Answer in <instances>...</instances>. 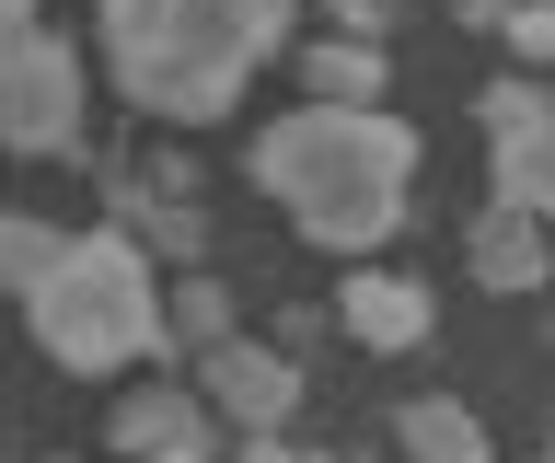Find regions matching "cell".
Here are the masks:
<instances>
[{"mask_svg": "<svg viewBox=\"0 0 555 463\" xmlns=\"http://www.w3.org/2000/svg\"><path fill=\"white\" fill-rule=\"evenodd\" d=\"M486 128H498V197L555 220V93L544 81H498L486 93Z\"/></svg>", "mask_w": 555, "mask_h": 463, "instance_id": "obj_5", "label": "cell"}, {"mask_svg": "<svg viewBox=\"0 0 555 463\" xmlns=\"http://www.w3.org/2000/svg\"><path fill=\"white\" fill-rule=\"evenodd\" d=\"M163 324L185 336V348H220V336H232V290H220V279H185L163 301Z\"/></svg>", "mask_w": 555, "mask_h": 463, "instance_id": "obj_12", "label": "cell"}, {"mask_svg": "<svg viewBox=\"0 0 555 463\" xmlns=\"http://www.w3.org/2000/svg\"><path fill=\"white\" fill-rule=\"evenodd\" d=\"M116 452H128V463H151V452H208L197 394H185V383H139L128 406H116Z\"/></svg>", "mask_w": 555, "mask_h": 463, "instance_id": "obj_9", "label": "cell"}, {"mask_svg": "<svg viewBox=\"0 0 555 463\" xmlns=\"http://www.w3.org/2000/svg\"><path fill=\"white\" fill-rule=\"evenodd\" d=\"M393 440H405V463H498V452H486V428H475V406H451V394L405 406Z\"/></svg>", "mask_w": 555, "mask_h": 463, "instance_id": "obj_11", "label": "cell"}, {"mask_svg": "<svg viewBox=\"0 0 555 463\" xmlns=\"http://www.w3.org/2000/svg\"><path fill=\"white\" fill-rule=\"evenodd\" d=\"M382 81H393L382 36H324V47H301V93H312V105H382Z\"/></svg>", "mask_w": 555, "mask_h": 463, "instance_id": "obj_10", "label": "cell"}, {"mask_svg": "<svg viewBox=\"0 0 555 463\" xmlns=\"http://www.w3.org/2000/svg\"><path fill=\"white\" fill-rule=\"evenodd\" d=\"M24 313H35V348L59 371H128V359H151L173 336L139 232H69V255L24 290Z\"/></svg>", "mask_w": 555, "mask_h": 463, "instance_id": "obj_3", "label": "cell"}, {"mask_svg": "<svg viewBox=\"0 0 555 463\" xmlns=\"http://www.w3.org/2000/svg\"><path fill=\"white\" fill-rule=\"evenodd\" d=\"M128 220H139L163 255H197V209H185V197H163V185H128Z\"/></svg>", "mask_w": 555, "mask_h": 463, "instance_id": "obj_14", "label": "cell"}, {"mask_svg": "<svg viewBox=\"0 0 555 463\" xmlns=\"http://www.w3.org/2000/svg\"><path fill=\"white\" fill-rule=\"evenodd\" d=\"M81 140V59L35 24V0H0V151H69Z\"/></svg>", "mask_w": 555, "mask_h": 463, "instance_id": "obj_4", "label": "cell"}, {"mask_svg": "<svg viewBox=\"0 0 555 463\" xmlns=\"http://www.w3.org/2000/svg\"><path fill=\"white\" fill-rule=\"evenodd\" d=\"M278 36H289V0H104V70L163 128L232 116Z\"/></svg>", "mask_w": 555, "mask_h": 463, "instance_id": "obj_2", "label": "cell"}, {"mask_svg": "<svg viewBox=\"0 0 555 463\" xmlns=\"http://www.w3.org/2000/svg\"><path fill=\"white\" fill-rule=\"evenodd\" d=\"M197 383H208V406L232 428H289L301 417V371L278 348H255V336H220V348H197Z\"/></svg>", "mask_w": 555, "mask_h": 463, "instance_id": "obj_6", "label": "cell"}, {"mask_svg": "<svg viewBox=\"0 0 555 463\" xmlns=\"http://www.w3.org/2000/svg\"><path fill=\"white\" fill-rule=\"evenodd\" d=\"M336 324L359 336V348H416V336H428V279H393V267H359V279L336 290Z\"/></svg>", "mask_w": 555, "mask_h": 463, "instance_id": "obj_7", "label": "cell"}, {"mask_svg": "<svg viewBox=\"0 0 555 463\" xmlns=\"http://www.w3.org/2000/svg\"><path fill=\"white\" fill-rule=\"evenodd\" d=\"M59 255H69V232H47V220H0V290H35Z\"/></svg>", "mask_w": 555, "mask_h": 463, "instance_id": "obj_13", "label": "cell"}, {"mask_svg": "<svg viewBox=\"0 0 555 463\" xmlns=\"http://www.w3.org/2000/svg\"><path fill=\"white\" fill-rule=\"evenodd\" d=\"M463 267H475L486 290H544V220L509 209V197H486V220L463 232Z\"/></svg>", "mask_w": 555, "mask_h": 463, "instance_id": "obj_8", "label": "cell"}, {"mask_svg": "<svg viewBox=\"0 0 555 463\" xmlns=\"http://www.w3.org/2000/svg\"><path fill=\"white\" fill-rule=\"evenodd\" d=\"M151 463H208V452H151Z\"/></svg>", "mask_w": 555, "mask_h": 463, "instance_id": "obj_16", "label": "cell"}, {"mask_svg": "<svg viewBox=\"0 0 555 463\" xmlns=\"http://www.w3.org/2000/svg\"><path fill=\"white\" fill-rule=\"evenodd\" d=\"M255 185L301 220L324 255H371L405 232V185H416V128L382 105H289L255 140Z\"/></svg>", "mask_w": 555, "mask_h": 463, "instance_id": "obj_1", "label": "cell"}, {"mask_svg": "<svg viewBox=\"0 0 555 463\" xmlns=\"http://www.w3.org/2000/svg\"><path fill=\"white\" fill-rule=\"evenodd\" d=\"M498 36H509L532 70H555V0H509V24H498Z\"/></svg>", "mask_w": 555, "mask_h": 463, "instance_id": "obj_15", "label": "cell"}]
</instances>
